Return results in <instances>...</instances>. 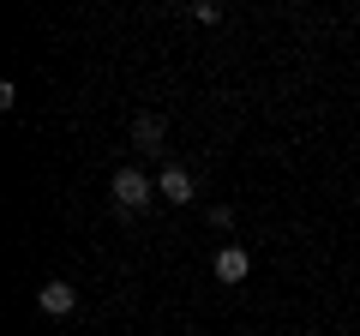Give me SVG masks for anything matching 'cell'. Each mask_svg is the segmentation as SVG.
I'll list each match as a JSON object with an SVG mask.
<instances>
[{"label":"cell","mask_w":360,"mask_h":336,"mask_svg":"<svg viewBox=\"0 0 360 336\" xmlns=\"http://www.w3.org/2000/svg\"><path fill=\"white\" fill-rule=\"evenodd\" d=\"M193 18H198V25H217V18H222V6H210V0H198V6H193Z\"/></svg>","instance_id":"6"},{"label":"cell","mask_w":360,"mask_h":336,"mask_svg":"<svg viewBox=\"0 0 360 336\" xmlns=\"http://www.w3.org/2000/svg\"><path fill=\"white\" fill-rule=\"evenodd\" d=\"M37 306L49 312V318H66V312L78 306V288H72V283H42V288H37Z\"/></svg>","instance_id":"4"},{"label":"cell","mask_w":360,"mask_h":336,"mask_svg":"<svg viewBox=\"0 0 360 336\" xmlns=\"http://www.w3.org/2000/svg\"><path fill=\"white\" fill-rule=\"evenodd\" d=\"M108 193H115V205H120V210H132V217H139V210L156 198V181H150V174H139V168H115Z\"/></svg>","instance_id":"1"},{"label":"cell","mask_w":360,"mask_h":336,"mask_svg":"<svg viewBox=\"0 0 360 336\" xmlns=\"http://www.w3.org/2000/svg\"><path fill=\"white\" fill-rule=\"evenodd\" d=\"M132 144L139 150H162V115H132Z\"/></svg>","instance_id":"5"},{"label":"cell","mask_w":360,"mask_h":336,"mask_svg":"<svg viewBox=\"0 0 360 336\" xmlns=\"http://www.w3.org/2000/svg\"><path fill=\"white\" fill-rule=\"evenodd\" d=\"M210 271H217L222 288H234V283H246V276H252V259H246V246H222Z\"/></svg>","instance_id":"2"},{"label":"cell","mask_w":360,"mask_h":336,"mask_svg":"<svg viewBox=\"0 0 360 336\" xmlns=\"http://www.w3.org/2000/svg\"><path fill=\"white\" fill-rule=\"evenodd\" d=\"M156 198H168V205H193V174L180 162H168L162 174H156Z\"/></svg>","instance_id":"3"}]
</instances>
